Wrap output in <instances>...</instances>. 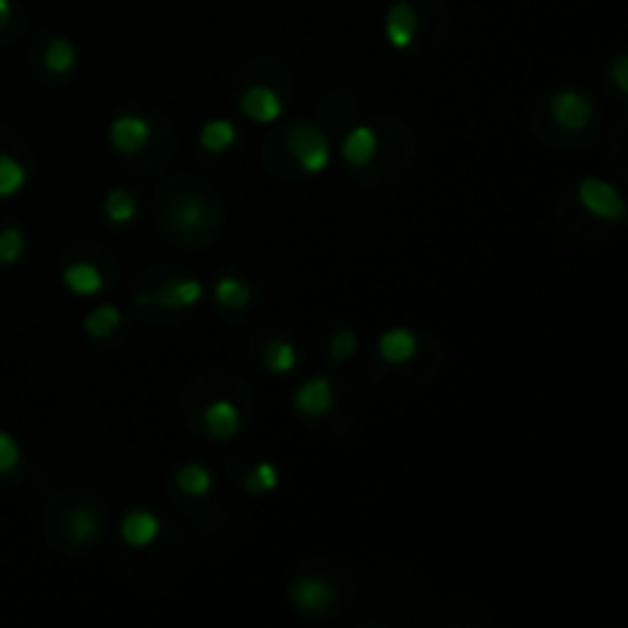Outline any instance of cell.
Wrapping results in <instances>:
<instances>
[{"label":"cell","instance_id":"16","mask_svg":"<svg viewBox=\"0 0 628 628\" xmlns=\"http://www.w3.org/2000/svg\"><path fill=\"white\" fill-rule=\"evenodd\" d=\"M77 59H80V53H77L74 40H68V37H53L50 43H46V50H43V65H46V71L56 74V77L71 74L77 68Z\"/></svg>","mask_w":628,"mask_h":628},{"label":"cell","instance_id":"15","mask_svg":"<svg viewBox=\"0 0 628 628\" xmlns=\"http://www.w3.org/2000/svg\"><path fill=\"white\" fill-rule=\"evenodd\" d=\"M212 292H215V301L227 310H246L252 304V285L243 279V276H221L215 285H212Z\"/></svg>","mask_w":628,"mask_h":628},{"label":"cell","instance_id":"9","mask_svg":"<svg viewBox=\"0 0 628 628\" xmlns=\"http://www.w3.org/2000/svg\"><path fill=\"white\" fill-rule=\"evenodd\" d=\"M163 534V521L151 509H129L120 521V540L129 549H151Z\"/></svg>","mask_w":628,"mask_h":628},{"label":"cell","instance_id":"26","mask_svg":"<svg viewBox=\"0 0 628 628\" xmlns=\"http://www.w3.org/2000/svg\"><path fill=\"white\" fill-rule=\"evenodd\" d=\"M25 252H28V236H25L22 227L10 224V227L0 230V264L13 267L25 258Z\"/></svg>","mask_w":628,"mask_h":628},{"label":"cell","instance_id":"2","mask_svg":"<svg viewBox=\"0 0 628 628\" xmlns=\"http://www.w3.org/2000/svg\"><path fill=\"white\" fill-rule=\"evenodd\" d=\"M576 197H579V203L586 206L589 215H595V218H601L607 224H622L625 221V200H622L619 187L604 181V178H598V175L579 178Z\"/></svg>","mask_w":628,"mask_h":628},{"label":"cell","instance_id":"24","mask_svg":"<svg viewBox=\"0 0 628 628\" xmlns=\"http://www.w3.org/2000/svg\"><path fill=\"white\" fill-rule=\"evenodd\" d=\"M28 184V169L13 154H0V200H13Z\"/></svg>","mask_w":628,"mask_h":628},{"label":"cell","instance_id":"19","mask_svg":"<svg viewBox=\"0 0 628 628\" xmlns=\"http://www.w3.org/2000/svg\"><path fill=\"white\" fill-rule=\"evenodd\" d=\"M175 485L187 497H209L212 488H215V478H212V472L203 463H184L175 472Z\"/></svg>","mask_w":628,"mask_h":628},{"label":"cell","instance_id":"10","mask_svg":"<svg viewBox=\"0 0 628 628\" xmlns=\"http://www.w3.org/2000/svg\"><path fill=\"white\" fill-rule=\"evenodd\" d=\"M292 402H295L298 414H304L310 420H319V417H325L334 408V386H331V380L325 374L310 377L295 390Z\"/></svg>","mask_w":628,"mask_h":628},{"label":"cell","instance_id":"25","mask_svg":"<svg viewBox=\"0 0 628 628\" xmlns=\"http://www.w3.org/2000/svg\"><path fill=\"white\" fill-rule=\"evenodd\" d=\"M243 488H246L249 494H258V497L276 491V488H279V469H276V463H270V460L255 463V466L246 472V478H243Z\"/></svg>","mask_w":628,"mask_h":628},{"label":"cell","instance_id":"30","mask_svg":"<svg viewBox=\"0 0 628 628\" xmlns=\"http://www.w3.org/2000/svg\"><path fill=\"white\" fill-rule=\"evenodd\" d=\"M13 16V0H0V28H4Z\"/></svg>","mask_w":628,"mask_h":628},{"label":"cell","instance_id":"1","mask_svg":"<svg viewBox=\"0 0 628 628\" xmlns=\"http://www.w3.org/2000/svg\"><path fill=\"white\" fill-rule=\"evenodd\" d=\"M288 154L298 160V166L310 175H322L331 166V144L325 132L313 123H295L288 129Z\"/></svg>","mask_w":628,"mask_h":628},{"label":"cell","instance_id":"6","mask_svg":"<svg viewBox=\"0 0 628 628\" xmlns=\"http://www.w3.org/2000/svg\"><path fill=\"white\" fill-rule=\"evenodd\" d=\"M239 111L246 114V120L258 123V126H270L285 114V102L282 95L267 86V83H255L249 86L243 95H239Z\"/></svg>","mask_w":628,"mask_h":628},{"label":"cell","instance_id":"5","mask_svg":"<svg viewBox=\"0 0 628 628\" xmlns=\"http://www.w3.org/2000/svg\"><path fill=\"white\" fill-rule=\"evenodd\" d=\"M206 298V285L197 276H181V279H169L166 285L154 288V292H144L138 298V304H157V307H169V310H190L197 307Z\"/></svg>","mask_w":628,"mask_h":628},{"label":"cell","instance_id":"21","mask_svg":"<svg viewBox=\"0 0 628 628\" xmlns=\"http://www.w3.org/2000/svg\"><path fill=\"white\" fill-rule=\"evenodd\" d=\"M197 138H200V148L206 154H224V151H230L236 144L239 132H236V126L230 120H209V123H203Z\"/></svg>","mask_w":628,"mask_h":628},{"label":"cell","instance_id":"27","mask_svg":"<svg viewBox=\"0 0 628 628\" xmlns=\"http://www.w3.org/2000/svg\"><path fill=\"white\" fill-rule=\"evenodd\" d=\"M356 350H359V334L350 325L337 328L328 337V356H331V362H347V359H353Z\"/></svg>","mask_w":628,"mask_h":628},{"label":"cell","instance_id":"14","mask_svg":"<svg viewBox=\"0 0 628 628\" xmlns=\"http://www.w3.org/2000/svg\"><path fill=\"white\" fill-rule=\"evenodd\" d=\"M62 285L77 298H95L105 288V273L89 261H74L62 270Z\"/></svg>","mask_w":628,"mask_h":628},{"label":"cell","instance_id":"11","mask_svg":"<svg viewBox=\"0 0 628 628\" xmlns=\"http://www.w3.org/2000/svg\"><path fill=\"white\" fill-rule=\"evenodd\" d=\"M417 353H420V337H417L414 328L396 325V328H386V331L377 334V356L386 365H405Z\"/></svg>","mask_w":628,"mask_h":628},{"label":"cell","instance_id":"8","mask_svg":"<svg viewBox=\"0 0 628 628\" xmlns=\"http://www.w3.org/2000/svg\"><path fill=\"white\" fill-rule=\"evenodd\" d=\"M288 598H292L295 610L304 616H322L331 601H334V589L328 579L322 576H298L292 589H288Z\"/></svg>","mask_w":628,"mask_h":628},{"label":"cell","instance_id":"3","mask_svg":"<svg viewBox=\"0 0 628 628\" xmlns=\"http://www.w3.org/2000/svg\"><path fill=\"white\" fill-rule=\"evenodd\" d=\"M151 138H154V126H151L148 117H141V114H120L108 126V141L120 157L141 154L151 144Z\"/></svg>","mask_w":628,"mask_h":628},{"label":"cell","instance_id":"20","mask_svg":"<svg viewBox=\"0 0 628 628\" xmlns=\"http://www.w3.org/2000/svg\"><path fill=\"white\" fill-rule=\"evenodd\" d=\"M120 325H123V313H120V307H114V304L92 307V310L83 316V331L92 337V341H105V337H111Z\"/></svg>","mask_w":628,"mask_h":628},{"label":"cell","instance_id":"22","mask_svg":"<svg viewBox=\"0 0 628 628\" xmlns=\"http://www.w3.org/2000/svg\"><path fill=\"white\" fill-rule=\"evenodd\" d=\"M102 534V512L95 506H80L68 515V537L74 543H92Z\"/></svg>","mask_w":628,"mask_h":628},{"label":"cell","instance_id":"17","mask_svg":"<svg viewBox=\"0 0 628 628\" xmlns=\"http://www.w3.org/2000/svg\"><path fill=\"white\" fill-rule=\"evenodd\" d=\"M102 212H105V221L114 224V227H126L138 218V200L126 187H114L105 193V203H102Z\"/></svg>","mask_w":628,"mask_h":628},{"label":"cell","instance_id":"13","mask_svg":"<svg viewBox=\"0 0 628 628\" xmlns=\"http://www.w3.org/2000/svg\"><path fill=\"white\" fill-rule=\"evenodd\" d=\"M377 151H380V138H377V129L368 123L353 126L341 141V157L350 166H368L377 157Z\"/></svg>","mask_w":628,"mask_h":628},{"label":"cell","instance_id":"28","mask_svg":"<svg viewBox=\"0 0 628 628\" xmlns=\"http://www.w3.org/2000/svg\"><path fill=\"white\" fill-rule=\"evenodd\" d=\"M22 463V445L16 442V436H10L7 429H0V475L16 472Z\"/></svg>","mask_w":628,"mask_h":628},{"label":"cell","instance_id":"4","mask_svg":"<svg viewBox=\"0 0 628 628\" xmlns=\"http://www.w3.org/2000/svg\"><path fill=\"white\" fill-rule=\"evenodd\" d=\"M549 111L564 132H583L595 120L592 99L579 89H558L549 99Z\"/></svg>","mask_w":628,"mask_h":628},{"label":"cell","instance_id":"18","mask_svg":"<svg viewBox=\"0 0 628 628\" xmlns=\"http://www.w3.org/2000/svg\"><path fill=\"white\" fill-rule=\"evenodd\" d=\"M209 221V206L200 200V197H193V193H187V197H181L175 206H172V224L184 233H197L203 230Z\"/></svg>","mask_w":628,"mask_h":628},{"label":"cell","instance_id":"29","mask_svg":"<svg viewBox=\"0 0 628 628\" xmlns=\"http://www.w3.org/2000/svg\"><path fill=\"white\" fill-rule=\"evenodd\" d=\"M610 77L616 83L619 92H628V56H616L610 65Z\"/></svg>","mask_w":628,"mask_h":628},{"label":"cell","instance_id":"12","mask_svg":"<svg viewBox=\"0 0 628 628\" xmlns=\"http://www.w3.org/2000/svg\"><path fill=\"white\" fill-rule=\"evenodd\" d=\"M203 429L215 442H227L243 429V414H239V408L230 399H212L203 408Z\"/></svg>","mask_w":628,"mask_h":628},{"label":"cell","instance_id":"7","mask_svg":"<svg viewBox=\"0 0 628 628\" xmlns=\"http://www.w3.org/2000/svg\"><path fill=\"white\" fill-rule=\"evenodd\" d=\"M420 34V16L417 10L408 4V0H396V4L386 10V19H383V37L386 43L393 46V50H411L414 40Z\"/></svg>","mask_w":628,"mask_h":628},{"label":"cell","instance_id":"23","mask_svg":"<svg viewBox=\"0 0 628 628\" xmlns=\"http://www.w3.org/2000/svg\"><path fill=\"white\" fill-rule=\"evenodd\" d=\"M301 356H298V347L292 341H282V337H276V341H270L264 347V368L270 374H292L298 368Z\"/></svg>","mask_w":628,"mask_h":628}]
</instances>
